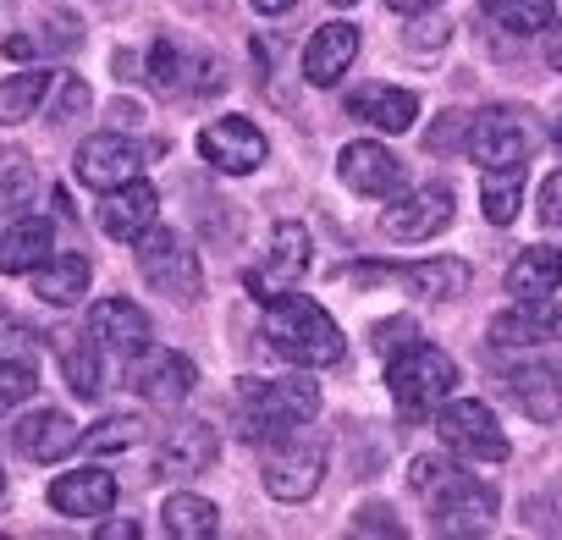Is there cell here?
Instances as JSON below:
<instances>
[{"label":"cell","instance_id":"cell-13","mask_svg":"<svg viewBox=\"0 0 562 540\" xmlns=\"http://www.w3.org/2000/svg\"><path fill=\"white\" fill-rule=\"evenodd\" d=\"M529 149H535L529 127H524L518 116H507V111H485V116L469 122V155H474V166H485V171L524 166Z\"/></svg>","mask_w":562,"mask_h":540},{"label":"cell","instance_id":"cell-4","mask_svg":"<svg viewBox=\"0 0 562 540\" xmlns=\"http://www.w3.org/2000/svg\"><path fill=\"white\" fill-rule=\"evenodd\" d=\"M326 458H331V441L326 430H310V425H293L281 430L276 441H265V491L276 502H310L326 480Z\"/></svg>","mask_w":562,"mask_h":540},{"label":"cell","instance_id":"cell-15","mask_svg":"<svg viewBox=\"0 0 562 540\" xmlns=\"http://www.w3.org/2000/svg\"><path fill=\"white\" fill-rule=\"evenodd\" d=\"M155 215H160V193L144 177H133V182H122L100 199V232L116 237V243H138L155 226Z\"/></svg>","mask_w":562,"mask_h":540},{"label":"cell","instance_id":"cell-34","mask_svg":"<svg viewBox=\"0 0 562 540\" xmlns=\"http://www.w3.org/2000/svg\"><path fill=\"white\" fill-rule=\"evenodd\" d=\"M34 386H40L34 364H23V359H0V419H7L18 403H29Z\"/></svg>","mask_w":562,"mask_h":540},{"label":"cell","instance_id":"cell-1","mask_svg":"<svg viewBox=\"0 0 562 540\" xmlns=\"http://www.w3.org/2000/svg\"><path fill=\"white\" fill-rule=\"evenodd\" d=\"M265 342L293 370H331V364H342V348H348L342 326L299 288L265 304Z\"/></svg>","mask_w":562,"mask_h":540},{"label":"cell","instance_id":"cell-12","mask_svg":"<svg viewBox=\"0 0 562 540\" xmlns=\"http://www.w3.org/2000/svg\"><path fill=\"white\" fill-rule=\"evenodd\" d=\"M381 226H386L392 243H425V237L447 232V226H452V188L425 182V188L403 193V199L381 215Z\"/></svg>","mask_w":562,"mask_h":540},{"label":"cell","instance_id":"cell-20","mask_svg":"<svg viewBox=\"0 0 562 540\" xmlns=\"http://www.w3.org/2000/svg\"><path fill=\"white\" fill-rule=\"evenodd\" d=\"M348 116L364 122V127H381V133H408L419 122V94L414 89L370 83V89H353L348 94Z\"/></svg>","mask_w":562,"mask_h":540},{"label":"cell","instance_id":"cell-2","mask_svg":"<svg viewBox=\"0 0 562 540\" xmlns=\"http://www.w3.org/2000/svg\"><path fill=\"white\" fill-rule=\"evenodd\" d=\"M408 485L430 502L436 535H485L491 518H496V491L480 485L474 474H463L447 458H414Z\"/></svg>","mask_w":562,"mask_h":540},{"label":"cell","instance_id":"cell-5","mask_svg":"<svg viewBox=\"0 0 562 540\" xmlns=\"http://www.w3.org/2000/svg\"><path fill=\"white\" fill-rule=\"evenodd\" d=\"M452 386H458V364L441 348H430V342H408L403 353L386 359V392H392V403L408 419L441 408L452 397Z\"/></svg>","mask_w":562,"mask_h":540},{"label":"cell","instance_id":"cell-39","mask_svg":"<svg viewBox=\"0 0 562 540\" xmlns=\"http://www.w3.org/2000/svg\"><path fill=\"white\" fill-rule=\"evenodd\" d=\"M408 342H419V326H414V320H381V326H375V353H381V359L403 353Z\"/></svg>","mask_w":562,"mask_h":540},{"label":"cell","instance_id":"cell-42","mask_svg":"<svg viewBox=\"0 0 562 540\" xmlns=\"http://www.w3.org/2000/svg\"><path fill=\"white\" fill-rule=\"evenodd\" d=\"M540 221L546 226H562V171H551L546 188H540Z\"/></svg>","mask_w":562,"mask_h":540},{"label":"cell","instance_id":"cell-19","mask_svg":"<svg viewBox=\"0 0 562 540\" xmlns=\"http://www.w3.org/2000/svg\"><path fill=\"white\" fill-rule=\"evenodd\" d=\"M56 254V226L45 215H23L0 232V277H34Z\"/></svg>","mask_w":562,"mask_h":540},{"label":"cell","instance_id":"cell-43","mask_svg":"<svg viewBox=\"0 0 562 540\" xmlns=\"http://www.w3.org/2000/svg\"><path fill=\"white\" fill-rule=\"evenodd\" d=\"M144 529L133 524V518H122V524H100V540H138Z\"/></svg>","mask_w":562,"mask_h":540},{"label":"cell","instance_id":"cell-48","mask_svg":"<svg viewBox=\"0 0 562 540\" xmlns=\"http://www.w3.org/2000/svg\"><path fill=\"white\" fill-rule=\"evenodd\" d=\"M331 7H359V0H331Z\"/></svg>","mask_w":562,"mask_h":540},{"label":"cell","instance_id":"cell-37","mask_svg":"<svg viewBox=\"0 0 562 540\" xmlns=\"http://www.w3.org/2000/svg\"><path fill=\"white\" fill-rule=\"evenodd\" d=\"M89 111V83L83 78H61V94L50 100V122H72Z\"/></svg>","mask_w":562,"mask_h":540},{"label":"cell","instance_id":"cell-36","mask_svg":"<svg viewBox=\"0 0 562 540\" xmlns=\"http://www.w3.org/2000/svg\"><path fill=\"white\" fill-rule=\"evenodd\" d=\"M34 353H40V337H34L23 320L0 315V359H23V364H34Z\"/></svg>","mask_w":562,"mask_h":540},{"label":"cell","instance_id":"cell-35","mask_svg":"<svg viewBox=\"0 0 562 540\" xmlns=\"http://www.w3.org/2000/svg\"><path fill=\"white\" fill-rule=\"evenodd\" d=\"M149 83L160 89V94H177L182 89V56H177V45H149Z\"/></svg>","mask_w":562,"mask_h":540},{"label":"cell","instance_id":"cell-7","mask_svg":"<svg viewBox=\"0 0 562 540\" xmlns=\"http://www.w3.org/2000/svg\"><path fill=\"white\" fill-rule=\"evenodd\" d=\"M436 436L447 452L469 458V463H502L507 458V436L496 425V414L474 397H447L436 408Z\"/></svg>","mask_w":562,"mask_h":540},{"label":"cell","instance_id":"cell-3","mask_svg":"<svg viewBox=\"0 0 562 540\" xmlns=\"http://www.w3.org/2000/svg\"><path fill=\"white\" fill-rule=\"evenodd\" d=\"M243 386V441L265 447L281 430L310 425L321 414V386L310 375H281V381H237Z\"/></svg>","mask_w":562,"mask_h":540},{"label":"cell","instance_id":"cell-31","mask_svg":"<svg viewBox=\"0 0 562 540\" xmlns=\"http://www.w3.org/2000/svg\"><path fill=\"white\" fill-rule=\"evenodd\" d=\"M518 204H524V166H507V171H485L480 182V210L491 226H513L518 221Z\"/></svg>","mask_w":562,"mask_h":540},{"label":"cell","instance_id":"cell-32","mask_svg":"<svg viewBox=\"0 0 562 540\" xmlns=\"http://www.w3.org/2000/svg\"><path fill=\"white\" fill-rule=\"evenodd\" d=\"M485 12L507 34H546L557 23V0H485Z\"/></svg>","mask_w":562,"mask_h":540},{"label":"cell","instance_id":"cell-14","mask_svg":"<svg viewBox=\"0 0 562 540\" xmlns=\"http://www.w3.org/2000/svg\"><path fill=\"white\" fill-rule=\"evenodd\" d=\"M337 177L364 199H397L403 193V160L386 144H370V138H359L337 155Z\"/></svg>","mask_w":562,"mask_h":540},{"label":"cell","instance_id":"cell-29","mask_svg":"<svg viewBox=\"0 0 562 540\" xmlns=\"http://www.w3.org/2000/svg\"><path fill=\"white\" fill-rule=\"evenodd\" d=\"M56 89V72H18V78H7L0 83V127H18V122H29L40 105H45V94Z\"/></svg>","mask_w":562,"mask_h":540},{"label":"cell","instance_id":"cell-21","mask_svg":"<svg viewBox=\"0 0 562 540\" xmlns=\"http://www.w3.org/2000/svg\"><path fill=\"white\" fill-rule=\"evenodd\" d=\"M12 441H18V452H23V458H34V463H61L67 452H78V447H83L78 425H72L67 414H56V408H40V414L18 419Z\"/></svg>","mask_w":562,"mask_h":540},{"label":"cell","instance_id":"cell-26","mask_svg":"<svg viewBox=\"0 0 562 540\" xmlns=\"http://www.w3.org/2000/svg\"><path fill=\"white\" fill-rule=\"evenodd\" d=\"M507 397H513L529 419H540V425L562 419V375H557L551 364H518V370L507 375Z\"/></svg>","mask_w":562,"mask_h":540},{"label":"cell","instance_id":"cell-10","mask_svg":"<svg viewBox=\"0 0 562 540\" xmlns=\"http://www.w3.org/2000/svg\"><path fill=\"white\" fill-rule=\"evenodd\" d=\"M89 337H94L111 359L138 364V359L149 353V342H155V326H149V315H144L138 304H127V299H100V304L89 310Z\"/></svg>","mask_w":562,"mask_h":540},{"label":"cell","instance_id":"cell-23","mask_svg":"<svg viewBox=\"0 0 562 540\" xmlns=\"http://www.w3.org/2000/svg\"><path fill=\"white\" fill-rule=\"evenodd\" d=\"M138 392L155 403V408H177V403H188V392L199 386V370H193V359H182V353H144V364H138Z\"/></svg>","mask_w":562,"mask_h":540},{"label":"cell","instance_id":"cell-24","mask_svg":"<svg viewBox=\"0 0 562 540\" xmlns=\"http://www.w3.org/2000/svg\"><path fill=\"white\" fill-rule=\"evenodd\" d=\"M557 288H562V254L546 248V243L524 248V254L507 265V299H513V304H540V299H551Z\"/></svg>","mask_w":562,"mask_h":540},{"label":"cell","instance_id":"cell-17","mask_svg":"<svg viewBox=\"0 0 562 540\" xmlns=\"http://www.w3.org/2000/svg\"><path fill=\"white\" fill-rule=\"evenodd\" d=\"M215 452H221L215 430H210L204 419H182V425L166 430V441H160V452H155V469L171 474V480H193V474H204V469L215 463Z\"/></svg>","mask_w":562,"mask_h":540},{"label":"cell","instance_id":"cell-38","mask_svg":"<svg viewBox=\"0 0 562 540\" xmlns=\"http://www.w3.org/2000/svg\"><path fill=\"white\" fill-rule=\"evenodd\" d=\"M353 535H392V540H403V524H397V513H392V507L370 502V507H359V513H353Z\"/></svg>","mask_w":562,"mask_h":540},{"label":"cell","instance_id":"cell-30","mask_svg":"<svg viewBox=\"0 0 562 540\" xmlns=\"http://www.w3.org/2000/svg\"><path fill=\"white\" fill-rule=\"evenodd\" d=\"M100 342L83 331V337H61V375H67V386L83 397V403H94L100 397Z\"/></svg>","mask_w":562,"mask_h":540},{"label":"cell","instance_id":"cell-41","mask_svg":"<svg viewBox=\"0 0 562 540\" xmlns=\"http://www.w3.org/2000/svg\"><path fill=\"white\" fill-rule=\"evenodd\" d=\"M447 45V23H414L408 29V50L425 56V50H441Z\"/></svg>","mask_w":562,"mask_h":540},{"label":"cell","instance_id":"cell-33","mask_svg":"<svg viewBox=\"0 0 562 540\" xmlns=\"http://www.w3.org/2000/svg\"><path fill=\"white\" fill-rule=\"evenodd\" d=\"M138 441H144V419H138V414H111V419H100L94 430H83V452H94V458L127 452V447H138Z\"/></svg>","mask_w":562,"mask_h":540},{"label":"cell","instance_id":"cell-18","mask_svg":"<svg viewBox=\"0 0 562 540\" xmlns=\"http://www.w3.org/2000/svg\"><path fill=\"white\" fill-rule=\"evenodd\" d=\"M551 337H562V310H557L551 299H540V304H513L507 315L491 320V348H496V353L540 348V342H551Z\"/></svg>","mask_w":562,"mask_h":540},{"label":"cell","instance_id":"cell-25","mask_svg":"<svg viewBox=\"0 0 562 540\" xmlns=\"http://www.w3.org/2000/svg\"><path fill=\"white\" fill-rule=\"evenodd\" d=\"M397 277H403V288H408L414 299L447 304V299H463V293H469L474 270H469V259H458V254H436V259H425V265L397 270Z\"/></svg>","mask_w":562,"mask_h":540},{"label":"cell","instance_id":"cell-22","mask_svg":"<svg viewBox=\"0 0 562 540\" xmlns=\"http://www.w3.org/2000/svg\"><path fill=\"white\" fill-rule=\"evenodd\" d=\"M50 507L67 518H105L116 507V474L105 469H72L50 485Z\"/></svg>","mask_w":562,"mask_h":540},{"label":"cell","instance_id":"cell-47","mask_svg":"<svg viewBox=\"0 0 562 540\" xmlns=\"http://www.w3.org/2000/svg\"><path fill=\"white\" fill-rule=\"evenodd\" d=\"M546 61H551V67H557V72H562V29H557V34H551V45H546Z\"/></svg>","mask_w":562,"mask_h":540},{"label":"cell","instance_id":"cell-28","mask_svg":"<svg viewBox=\"0 0 562 540\" xmlns=\"http://www.w3.org/2000/svg\"><path fill=\"white\" fill-rule=\"evenodd\" d=\"M160 524H166L171 540H210L221 529V513H215V502H204L193 491H177V496H166Z\"/></svg>","mask_w":562,"mask_h":540},{"label":"cell","instance_id":"cell-50","mask_svg":"<svg viewBox=\"0 0 562 540\" xmlns=\"http://www.w3.org/2000/svg\"><path fill=\"white\" fill-rule=\"evenodd\" d=\"M557 149H562V122H557Z\"/></svg>","mask_w":562,"mask_h":540},{"label":"cell","instance_id":"cell-9","mask_svg":"<svg viewBox=\"0 0 562 540\" xmlns=\"http://www.w3.org/2000/svg\"><path fill=\"white\" fill-rule=\"evenodd\" d=\"M199 155H204L215 171H226V177H248V171L265 166L270 144H265V133H259L248 116H221V122H210V127L199 133Z\"/></svg>","mask_w":562,"mask_h":540},{"label":"cell","instance_id":"cell-49","mask_svg":"<svg viewBox=\"0 0 562 540\" xmlns=\"http://www.w3.org/2000/svg\"><path fill=\"white\" fill-rule=\"evenodd\" d=\"M0 496H7V469H0Z\"/></svg>","mask_w":562,"mask_h":540},{"label":"cell","instance_id":"cell-40","mask_svg":"<svg viewBox=\"0 0 562 540\" xmlns=\"http://www.w3.org/2000/svg\"><path fill=\"white\" fill-rule=\"evenodd\" d=\"M463 133H469V116H463V111H447V116H441V127H436V133L425 138V149L447 155V149H452V144H458Z\"/></svg>","mask_w":562,"mask_h":540},{"label":"cell","instance_id":"cell-16","mask_svg":"<svg viewBox=\"0 0 562 540\" xmlns=\"http://www.w3.org/2000/svg\"><path fill=\"white\" fill-rule=\"evenodd\" d=\"M353 61H359V29H353V23H326V29H315L310 45H304V78H310L315 89L342 83Z\"/></svg>","mask_w":562,"mask_h":540},{"label":"cell","instance_id":"cell-44","mask_svg":"<svg viewBox=\"0 0 562 540\" xmlns=\"http://www.w3.org/2000/svg\"><path fill=\"white\" fill-rule=\"evenodd\" d=\"M392 12H403V18H419V12H436L441 0H386Z\"/></svg>","mask_w":562,"mask_h":540},{"label":"cell","instance_id":"cell-46","mask_svg":"<svg viewBox=\"0 0 562 540\" xmlns=\"http://www.w3.org/2000/svg\"><path fill=\"white\" fill-rule=\"evenodd\" d=\"M34 50H40V40H23V34H18V40H7V56H12V61H29Z\"/></svg>","mask_w":562,"mask_h":540},{"label":"cell","instance_id":"cell-11","mask_svg":"<svg viewBox=\"0 0 562 540\" xmlns=\"http://www.w3.org/2000/svg\"><path fill=\"white\" fill-rule=\"evenodd\" d=\"M72 166H78V182L83 188L111 193V188H122V182H133L144 171V149L133 138H122V133H94V138L78 144V160Z\"/></svg>","mask_w":562,"mask_h":540},{"label":"cell","instance_id":"cell-6","mask_svg":"<svg viewBox=\"0 0 562 540\" xmlns=\"http://www.w3.org/2000/svg\"><path fill=\"white\" fill-rule=\"evenodd\" d=\"M138 270H144V282L155 293H166L171 304H199V293H204V265L171 226H149L138 237Z\"/></svg>","mask_w":562,"mask_h":540},{"label":"cell","instance_id":"cell-8","mask_svg":"<svg viewBox=\"0 0 562 540\" xmlns=\"http://www.w3.org/2000/svg\"><path fill=\"white\" fill-rule=\"evenodd\" d=\"M304 270H310V232H304L299 221H276V226H270V248H265L259 265H248L243 288H248L259 304H270V299H281V293H293V288L304 282Z\"/></svg>","mask_w":562,"mask_h":540},{"label":"cell","instance_id":"cell-27","mask_svg":"<svg viewBox=\"0 0 562 540\" xmlns=\"http://www.w3.org/2000/svg\"><path fill=\"white\" fill-rule=\"evenodd\" d=\"M89 282H94V265H89L83 254H50V259L34 270V293H40L45 304H56V310L78 304V299L89 293Z\"/></svg>","mask_w":562,"mask_h":540},{"label":"cell","instance_id":"cell-45","mask_svg":"<svg viewBox=\"0 0 562 540\" xmlns=\"http://www.w3.org/2000/svg\"><path fill=\"white\" fill-rule=\"evenodd\" d=\"M248 7H254V12H265V18H281V12H293L299 0H248Z\"/></svg>","mask_w":562,"mask_h":540}]
</instances>
